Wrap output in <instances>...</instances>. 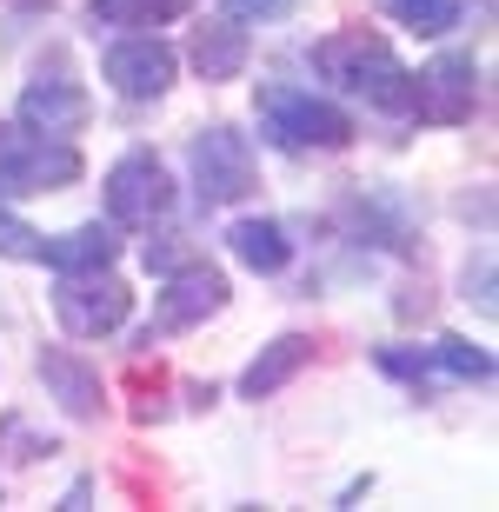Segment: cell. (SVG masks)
<instances>
[{
	"mask_svg": "<svg viewBox=\"0 0 499 512\" xmlns=\"http://www.w3.org/2000/svg\"><path fill=\"white\" fill-rule=\"evenodd\" d=\"M313 67H320L333 87L366 94L373 107H386V114H413V74H406L400 60H393V47H386L380 34H366V27L327 34L313 47Z\"/></svg>",
	"mask_w": 499,
	"mask_h": 512,
	"instance_id": "1",
	"label": "cell"
},
{
	"mask_svg": "<svg viewBox=\"0 0 499 512\" xmlns=\"http://www.w3.org/2000/svg\"><path fill=\"white\" fill-rule=\"evenodd\" d=\"M260 120H267V133L287 153H313V147L333 153L353 140V120L340 107H327V100H313V94H293V87H260Z\"/></svg>",
	"mask_w": 499,
	"mask_h": 512,
	"instance_id": "2",
	"label": "cell"
},
{
	"mask_svg": "<svg viewBox=\"0 0 499 512\" xmlns=\"http://www.w3.org/2000/svg\"><path fill=\"white\" fill-rule=\"evenodd\" d=\"M80 180V153L67 140H40L34 127H0V193H54Z\"/></svg>",
	"mask_w": 499,
	"mask_h": 512,
	"instance_id": "3",
	"label": "cell"
},
{
	"mask_svg": "<svg viewBox=\"0 0 499 512\" xmlns=\"http://www.w3.org/2000/svg\"><path fill=\"white\" fill-rule=\"evenodd\" d=\"M54 313L74 340H100V333H114V326L134 313V293H127L107 266H94V273H60Z\"/></svg>",
	"mask_w": 499,
	"mask_h": 512,
	"instance_id": "4",
	"label": "cell"
},
{
	"mask_svg": "<svg viewBox=\"0 0 499 512\" xmlns=\"http://www.w3.org/2000/svg\"><path fill=\"white\" fill-rule=\"evenodd\" d=\"M193 180H200V200L207 207H227V200H247L253 193V147L247 133L233 127H207L193 140Z\"/></svg>",
	"mask_w": 499,
	"mask_h": 512,
	"instance_id": "5",
	"label": "cell"
},
{
	"mask_svg": "<svg viewBox=\"0 0 499 512\" xmlns=\"http://www.w3.org/2000/svg\"><path fill=\"white\" fill-rule=\"evenodd\" d=\"M167 207H173V180L154 153H127L107 173V213H114L120 227H154Z\"/></svg>",
	"mask_w": 499,
	"mask_h": 512,
	"instance_id": "6",
	"label": "cell"
},
{
	"mask_svg": "<svg viewBox=\"0 0 499 512\" xmlns=\"http://www.w3.org/2000/svg\"><path fill=\"white\" fill-rule=\"evenodd\" d=\"M473 80H480V74H473V60H466V54H440L420 80H413V114L433 120V127H460V120L473 114V94H480Z\"/></svg>",
	"mask_w": 499,
	"mask_h": 512,
	"instance_id": "7",
	"label": "cell"
},
{
	"mask_svg": "<svg viewBox=\"0 0 499 512\" xmlns=\"http://www.w3.org/2000/svg\"><path fill=\"white\" fill-rule=\"evenodd\" d=\"M227 306V273H213V266H180L167 280V293H160V313L154 326L160 333H180V326L207 320V313H220Z\"/></svg>",
	"mask_w": 499,
	"mask_h": 512,
	"instance_id": "8",
	"label": "cell"
},
{
	"mask_svg": "<svg viewBox=\"0 0 499 512\" xmlns=\"http://www.w3.org/2000/svg\"><path fill=\"white\" fill-rule=\"evenodd\" d=\"M107 80L127 100L167 94L173 87V47H160V40H120V47H107Z\"/></svg>",
	"mask_w": 499,
	"mask_h": 512,
	"instance_id": "9",
	"label": "cell"
},
{
	"mask_svg": "<svg viewBox=\"0 0 499 512\" xmlns=\"http://www.w3.org/2000/svg\"><path fill=\"white\" fill-rule=\"evenodd\" d=\"M20 127L47 133V140H67V133L87 127V94H80L74 80H34L20 94Z\"/></svg>",
	"mask_w": 499,
	"mask_h": 512,
	"instance_id": "10",
	"label": "cell"
},
{
	"mask_svg": "<svg viewBox=\"0 0 499 512\" xmlns=\"http://www.w3.org/2000/svg\"><path fill=\"white\" fill-rule=\"evenodd\" d=\"M114 253H120L114 227L87 220V227H74V233H60V240H47V247H40V260L54 266V273H94V266H114Z\"/></svg>",
	"mask_w": 499,
	"mask_h": 512,
	"instance_id": "11",
	"label": "cell"
},
{
	"mask_svg": "<svg viewBox=\"0 0 499 512\" xmlns=\"http://www.w3.org/2000/svg\"><path fill=\"white\" fill-rule=\"evenodd\" d=\"M40 380L54 386V399L74 419H94L100 413V373H87L74 353H60V346H54V353H40Z\"/></svg>",
	"mask_w": 499,
	"mask_h": 512,
	"instance_id": "12",
	"label": "cell"
},
{
	"mask_svg": "<svg viewBox=\"0 0 499 512\" xmlns=\"http://www.w3.org/2000/svg\"><path fill=\"white\" fill-rule=\"evenodd\" d=\"M313 360V340H300V333H280V340L260 353V360L247 366V380H240V393L247 399H267V393H280V386L300 373V366Z\"/></svg>",
	"mask_w": 499,
	"mask_h": 512,
	"instance_id": "13",
	"label": "cell"
},
{
	"mask_svg": "<svg viewBox=\"0 0 499 512\" xmlns=\"http://www.w3.org/2000/svg\"><path fill=\"white\" fill-rule=\"evenodd\" d=\"M193 67L200 80H233L247 67V34H240V20H220V27H200L193 34Z\"/></svg>",
	"mask_w": 499,
	"mask_h": 512,
	"instance_id": "14",
	"label": "cell"
},
{
	"mask_svg": "<svg viewBox=\"0 0 499 512\" xmlns=\"http://www.w3.org/2000/svg\"><path fill=\"white\" fill-rule=\"evenodd\" d=\"M227 240H233V253H240L253 273H280V266L293 260V240H287V227H280V220H240Z\"/></svg>",
	"mask_w": 499,
	"mask_h": 512,
	"instance_id": "15",
	"label": "cell"
},
{
	"mask_svg": "<svg viewBox=\"0 0 499 512\" xmlns=\"http://www.w3.org/2000/svg\"><path fill=\"white\" fill-rule=\"evenodd\" d=\"M193 0H94V20L107 27H160V20H180Z\"/></svg>",
	"mask_w": 499,
	"mask_h": 512,
	"instance_id": "16",
	"label": "cell"
},
{
	"mask_svg": "<svg viewBox=\"0 0 499 512\" xmlns=\"http://www.w3.org/2000/svg\"><path fill=\"white\" fill-rule=\"evenodd\" d=\"M386 14H400L413 34H446L460 20V0H380Z\"/></svg>",
	"mask_w": 499,
	"mask_h": 512,
	"instance_id": "17",
	"label": "cell"
},
{
	"mask_svg": "<svg viewBox=\"0 0 499 512\" xmlns=\"http://www.w3.org/2000/svg\"><path fill=\"white\" fill-rule=\"evenodd\" d=\"M433 366H446L453 380H486L493 373L486 346H473V340H433Z\"/></svg>",
	"mask_w": 499,
	"mask_h": 512,
	"instance_id": "18",
	"label": "cell"
},
{
	"mask_svg": "<svg viewBox=\"0 0 499 512\" xmlns=\"http://www.w3.org/2000/svg\"><path fill=\"white\" fill-rule=\"evenodd\" d=\"M0 253H7V260H40V233L20 227L14 213H0Z\"/></svg>",
	"mask_w": 499,
	"mask_h": 512,
	"instance_id": "19",
	"label": "cell"
},
{
	"mask_svg": "<svg viewBox=\"0 0 499 512\" xmlns=\"http://www.w3.org/2000/svg\"><path fill=\"white\" fill-rule=\"evenodd\" d=\"M220 7H227V20H280L293 0H220Z\"/></svg>",
	"mask_w": 499,
	"mask_h": 512,
	"instance_id": "20",
	"label": "cell"
},
{
	"mask_svg": "<svg viewBox=\"0 0 499 512\" xmlns=\"http://www.w3.org/2000/svg\"><path fill=\"white\" fill-rule=\"evenodd\" d=\"M7 7H47V0H7Z\"/></svg>",
	"mask_w": 499,
	"mask_h": 512,
	"instance_id": "21",
	"label": "cell"
}]
</instances>
